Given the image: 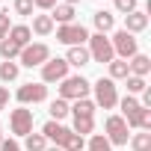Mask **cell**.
<instances>
[{
  "mask_svg": "<svg viewBox=\"0 0 151 151\" xmlns=\"http://www.w3.org/2000/svg\"><path fill=\"white\" fill-rule=\"evenodd\" d=\"M6 104H9V89L0 86V110H6Z\"/></svg>",
  "mask_w": 151,
  "mask_h": 151,
  "instance_id": "e575fe53",
  "label": "cell"
},
{
  "mask_svg": "<svg viewBox=\"0 0 151 151\" xmlns=\"http://www.w3.org/2000/svg\"><path fill=\"white\" fill-rule=\"evenodd\" d=\"M33 6H36V9H45V12H50V9L56 6V0H33Z\"/></svg>",
  "mask_w": 151,
  "mask_h": 151,
  "instance_id": "836d02e7",
  "label": "cell"
},
{
  "mask_svg": "<svg viewBox=\"0 0 151 151\" xmlns=\"http://www.w3.org/2000/svg\"><path fill=\"white\" fill-rule=\"evenodd\" d=\"M127 130H130V127L124 124L122 116H107V119H104V136H107L110 145H127V139H130Z\"/></svg>",
  "mask_w": 151,
  "mask_h": 151,
  "instance_id": "8992f818",
  "label": "cell"
},
{
  "mask_svg": "<svg viewBox=\"0 0 151 151\" xmlns=\"http://www.w3.org/2000/svg\"><path fill=\"white\" fill-rule=\"evenodd\" d=\"M12 9H15V15H21V18H27V15H33V0H15L12 3Z\"/></svg>",
  "mask_w": 151,
  "mask_h": 151,
  "instance_id": "f546056e",
  "label": "cell"
},
{
  "mask_svg": "<svg viewBox=\"0 0 151 151\" xmlns=\"http://www.w3.org/2000/svg\"><path fill=\"white\" fill-rule=\"evenodd\" d=\"M15 98H18L21 107H27V104H42V101H47V86H45L42 80H39V83H24V86H18Z\"/></svg>",
  "mask_w": 151,
  "mask_h": 151,
  "instance_id": "ba28073f",
  "label": "cell"
},
{
  "mask_svg": "<svg viewBox=\"0 0 151 151\" xmlns=\"http://www.w3.org/2000/svg\"><path fill=\"white\" fill-rule=\"evenodd\" d=\"M47 148V139L42 133H27L24 136V151H45Z\"/></svg>",
  "mask_w": 151,
  "mask_h": 151,
  "instance_id": "484cf974",
  "label": "cell"
},
{
  "mask_svg": "<svg viewBox=\"0 0 151 151\" xmlns=\"http://www.w3.org/2000/svg\"><path fill=\"white\" fill-rule=\"evenodd\" d=\"M0 3H3V0H0Z\"/></svg>",
  "mask_w": 151,
  "mask_h": 151,
  "instance_id": "f35d334b",
  "label": "cell"
},
{
  "mask_svg": "<svg viewBox=\"0 0 151 151\" xmlns=\"http://www.w3.org/2000/svg\"><path fill=\"white\" fill-rule=\"evenodd\" d=\"M53 30H56V24H53L50 15H33V27H30V33H36V36H50Z\"/></svg>",
  "mask_w": 151,
  "mask_h": 151,
  "instance_id": "2e32d148",
  "label": "cell"
},
{
  "mask_svg": "<svg viewBox=\"0 0 151 151\" xmlns=\"http://www.w3.org/2000/svg\"><path fill=\"white\" fill-rule=\"evenodd\" d=\"M110 45H113V53H116V59H130V56H136L139 53V42H136V36H130L127 30H116L113 33V39H110Z\"/></svg>",
  "mask_w": 151,
  "mask_h": 151,
  "instance_id": "277c9868",
  "label": "cell"
},
{
  "mask_svg": "<svg viewBox=\"0 0 151 151\" xmlns=\"http://www.w3.org/2000/svg\"><path fill=\"white\" fill-rule=\"evenodd\" d=\"M68 130H71V127H65L62 122H53V119H47V122L42 124V136H45L47 142H53V145H62V139H65Z\"/></svg>",
  "mask_w": 151,
  "mask_h": 151,
  "instance_id": "7c38bea8",
  "label": "cell"
},
{
  "mask_svg": "<svg viewBox=\"0 0 151 151\" xmlns=\"http://www.w3.org/2000/svg\"><path fill=\"white\" fill-rule=\"evenodd\" d=\"M9 130H12L15 136L33 133V110H27V107L12 110V113H9Z\"/></svg>",
  "mask_w": 151,
  "mask_h": 151,
  "instance_id": "30bf717a",
  "label": "cell"
},
{
  "mask_svg": "<svg viewBox=\"0 0 151 151\" xmlns=\"http://www.w3.org/2000/svg\"><path fill=\"white\" fill-rule=\"evenodd\" d=\"M65 77H68V62H65L62 56H56V59L50 56V59L42 65V83H45V86H47V83H62Z\"/></svg>",
  "mask_w": 151,
  "mask_h": 151,
  "instance_id": "9c48e42d",
  "label": "cell"
},
{
  "mask_svg": "<svg viewBox=\"0 0 151 151\" xmlns=\"http://www.w3.org/2000/svg\"><path fill=\"white\" fill-rule=\"evenodd\" d=\"M130 148L133 151H151V133L148 130H136V133H130Z\"/></svg>",
  "mask_w": 151,
  "mask_h": 151,
  "instance_id": "603a6c76",
  "label": "cell"
},
{
  "mask_svg": "<svg viewBox=\"0 0 151 151\" xmlns=\"http://www.w3.org/2000/svg\"><path fill=\"white\" fill-rule=\"evenodd\" d=\"M92 101H95V107H101V110H113L116 104H119V86H116V80H110V77H101V80H95L92 83Z\"/></svg>",
  "mask_w": 151,
  "mask_h": 151,
  "instance_id": "7a4b0ae2",
  "label": "cell"
},
{
  "mask_svg": "<svg viewBox=\"0 0 151 151\" xmlns=\"http://www.w3.org/2000/svg\"><path fill=\"white\" fill-rule=\"evenodd\" d=\"M127 74H130V71H127V62H124V59H110V62H107V77H110V80H124Z\"/></svg>",
  "mask_w": 151,
  "mask_h": 151,
  "instance_id": "7402d4cb",
  "label": "cell"
},
{
  "mask_svg": "<svg viewBox=\"0 0 151 151\" xmlns=\"http://www.w3.org/2000/svg\"><path fill=\"white\" fill-rule=\"evenodd\" d=\"M0 151H24L15 139H3V142H0Z\"/></svg>",
  "mask_w": 151,
  "mask_h": 151,
  "instance_id": "d6a6232c",
  "label": "cell"
},
{
  "mask_svg": "<svg viewBox=\"0 0 151 151\" xmlns=\"http://www.w3.org/2000/svg\"><path fill=\"white\" fill-rule=\"evenodd\" d=\"M47 113H50V119H53V122H62L65 116H71V104H68V101H62V98H53V101H50V107H47Z\"/></svg>",
  "mask_w": 151,
  "mask_h": 151,
  "instance_id": "44dd1931",
  "label": "cell"
},
{
  "mask_svg": "<svg viewBox=\"0 0 151 151\" xmlns=\"http://www.w3.org/2000/svg\"><path fill=\"white\" fill-rule=\"evenodd\" d=\"M18 53H21V47L15 42H9V39L0 42V56H3V59H18Z\"/></svg>",
  "mask_w": 151,
  "mask_h": 151,
  "instance_id": "f1b7e54d",
  "label": "cell"
},
{
  "mask_svg": "<svg viewBox=\"0 0 151 151\" xmlns=\"http://www.w3.org/2000/svg\"><path fill=\"white\" fill-rule=\"evenodd\" d=\"M47 59H50V47L45 42H30L18 53V65H24V68H42Z\"/></svg>",
  "mask_w": 151,
  "mask_h": 151,
  "instance_id": "3957f363",
  "label": "cell"
},
{
  "mask_svg": "<svg viewBox=\"0 0 151 151\" xmlns=\"http://www.w3.org/2000/svg\"><path fill=\"white\" fill-rule=\"evenodd\" d=\"M62 3H68V6H77V3H83V0H62Z\"/></svg>",
  "mask_w": 151,
  "mask_h": 151,
  "instance_id": "d590c367",
  "label": "cell"
},
{
  "mask_svg": "<svg viewBox=\"0 0 151 151\" xmlns=\"http://www.w3.org/2000/svg\"><path fill=\"white\" fill-rule=\"evenodd\" d=\"M65 62H68V68L74 65V68H83V65H89L92 59H89V50H86V45H74V47H68V53L62 56Z\"/></svg>",
  "mask_w": 151,
  "mask_h": 151,
  "instance_id": "4fadbf2b",
  "label": "cell"
},
{
  "mask_svg": "<svg viewBox=\"0 0 151 151\" xmlns=\"http://www.w3.org/2000/svg\"><path fill=\"white\" fill-rule=\"evenodd\" d=\"M86 50H89V59H92V62H101V65H107L110 59H116V53H113V45H110V39H107L104 33H95V36H89V42H86Z\"/></svg>",
  "mask_w": 151,
  "mask_h": 151,
  "instance_id": "5b68a950",
  "label": "cell"
},
{
  "mask_svg": "<svg viewBox=\"0 0 151 151\" xmlns=\"http://www.w3.org/2000/svg\"><path fill=\"white\" fill-rule=\"evenodd\" d=\"M18 74H21V65L15 59H3V62H0V80H3V83L18 80Z\"/></svg>",
  "mask_w": 151,
  "mask_h": 151,
  "instance_id": "ffe728a7",
  "label": "cell"
},
{
  "mask_svg": "<svg viewBox=\"0 0 151 151\" xmlns=\"http://www.w3.org/2000/svg\"><path fill=\"white\" fill-rule=\"evenodd\" d=\"M92 24H95V30H98V33H104V36H107V33L116 27V15H113V12H107V9H98V12L92 15Z\"/></svg>",
  "mask_w": 151,
  "mask_h": 151,
  "instance_id": "9a60e30c",
  "label": "cell"
},
{
  "mask_svg": "<svg viewBox=\"0 0 151 151\" xmlns=\"http://www.w3.org/2000/svg\"><path fill=\"white\" fill-rule=\"evenodd\" d=\"M45 151H62V148H59V145H47Z\"/></svg>",
  "mask_w": 151,
  "mask_h": 151,
  "instance_id": "8d00e7d4",
  "label": "cell"
},
{
  "mask_svg": "<svg viewBox=\"0 0 151 151\" xmlns=\"http://www.w3.org/2000/svg\"><path fill=\"white\" fill-rule=\"evenodd\" d=\"M122 30H127L130 36H136V33H145L148 30V15L142 12V9H133V12H127L124 15V27Z\"/></svg>",
  "mask_w": 151,
  "mask_h": 151,
  "instance_id": "8fae6325",
  "label": "cell"
},
{
  "mask_svg": "<svg viewBox=\"0 0 151 151\" xmlns=\"http://www.w3.org/2000/svg\"><path fill=\"white\" fill-rule=\"evenodd\" d=\"M50 18H53V24H74V6L56 3V6L50 9Z\"/></svg>",
  "mask_w": 151,
  "mask_h": 151,
  "instance_id": "d6986e66",
  "label": "cell"
},
{
  "mask_svg": "<svg viewBox=\"0 0 151 151\" xmlns=\"http://www.w3.org/2000/svg\"><path fill=\"white\" fill-rule=\"evenodd\" d=\"M92 92V83L83 77V74H68V77L59 83V98L62 101H80V98H89Z\"/></svg>",
  "mask_w": 151,
  "mask_h": 151,
  "instance_id": "6da1fadb",
  "label": "cell"
},
{
  "mask_svg": "<svg viewBox=\"0 0 151 151\" xmlns=\"http://www.w3.org/2000/svg\"><path fill=\"white\" fill-rule=\"evenodd\" d=\"M71 119H74V127H71V130L80 133L83 139L95 133V116H71Z\"/></svg>",
  "mask_w": 151,
  "mask_h": 151,
  "instance_id": "ac0fdd59",
  "label": "cell"
},
{
  "mask_svg": "<svg viewBox=\"0 0 151 151\" xmlns=\"http://www.w3.org/2000/svg\"><path fill=\"white\" fill-rule=\"evenodd\" d=\"M127 71L133 74V77H148V71H151V59L145 56V53H136V56H130L127 59Z\"/></svg>",
  "mask_w": 151,
  "mask_h": 151,
  "instance_id": "5bb4252c",
  "label": "cell"
},
{
  "mask_svg": "<svg viewBox=\"0 0 151 151\" xmlns=\"http://www.w3.org/2000/svg\"><path fill=\"white\" fill-rule=\"evenodd\" d=\"M95 101L92 98H80V101H74L71 104V116H95Z\"/></svg>",
  "mask_w": 151,
  "mask_h": 151,
  "instance_id": "d4e9b609",
  "label": "cell"
},
{
  "mask_svg": "<svg viewBox=\"0 0 151 151\" xmlns=\"http://www.w3.org/2000/svg\"><path fill=\"white\" fill-rule=\"evenodd\" d=\"M89 36H92V33H89L83 24H59V27H56V42H62V45H68V47L86 45Z\"/></svg>",
  "mask_w": 151,
  "mask_h": 151,
  "instance_id": "52a82bcc",
  "label": "cell"
},
{
  "mask_svg": "<svg viewBox=\"0 0 151 151\" xmlns=\"http://www.w3.org/2000/svg\"><path fill=\"white\" fill-rule=\"evenodd\" d=\"M113 3H116V12H122V15L136 9V0H113Z\"/></svg>",
  "mask_w": 151,
  "mask_h": 151,
  "instance_id": "1f68e13d",
  "label": "cell"
},
{
  "mask_svg": "<svg viewBox=\"0 0 151 151\" xmlns=\"http://www.w3.org/2000/svg\"><path fill=\"white\" fill-rule=\"evenodd\" d=\"M9 42H15L18 47H27L30 45V39H33V33H30V27L27 24H12V30H9V36H6Z\"/></svg>",
  "mask_w": 151,
  "mask_h": 151,
  "instance_id": "e0dca14e",
  "label": "cell"
},
{
  "mask_svg": "<svg viewBox=\"0 0 151 151\" xmlns=\"http://www.w3.org/2000/svg\"><path fill=\"white\" fill-rule=\"evenodd\" d=\"M59 148H62V151H83V148H86V139H83L80 133H74V130H68Z\"/></svg>",
  "mask_w": 151,
  "mask_h": 151,
  "instance_id": "cb8c5ba5",
  "label": "cell"
},
{
  "mask_svg": "<svg viewBox=\"0 0 151 151\" xmlns=\"http://www.w3.org/2000/svg\"><path fill=\"white\" fill-rule=\"evenodd\" d=\"M124 86H127V95H142V92L148 89V83H145L142 77H133V74L124 77Z\"/></svg>",
  "mask_w": 151,
  "mask_h": 151,
  "instance_id": "4316f807",
  "label": "cell"
},
{
  "mask_svg": "<svg viewBox=\"0 0 151 151\" xmlns=\"http://www.w3.org/2000/svg\"><path fill=\"white\" fill-rule=\"evenodd\" d=\"M0 142H3V124H0Z\"/></svg>",
  "mask_w": 151,
  "mask_h": 151,
  "instance_id": "74e56055",
  "label": "cell"
},
{
  "mask_svg": "<svg viewBox=\"0 0 151 151\" xmlns=\"http://www.w3.org/2000/svg\"><path fill=\"white\" fill-rule=\"evenodd\" d=\"M9 30H12V21H9V12H6V9H0V42H3V39L9 36Z\"/></svg>",
  "mask_w": 151,
  "mask_h": 151,
  "instance_id": "4dcf8cb0",
  "label": "cell"
},
{
  "mask_svg": "<svg viewBox=\"0 0 151 151\" xmlns=\"http://www.w3.org/2000/svg\"><path fill=\"white\" fill-rule=\"evenodd\" d=\"M86 148H89V151H113V145L107 142V136H104V133H92V136H89V142H86Z\"/></svg>",
  "mask_w": 151,
  "mask_h": 151,
  "instance_id": "83f0119b",
  "label": "cell"
}]
</instances>
